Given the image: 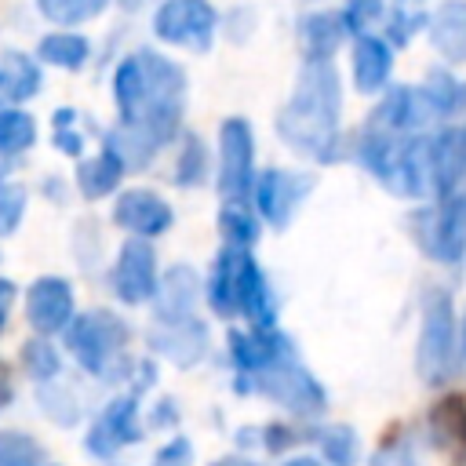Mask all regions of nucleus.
Wrapping results in <instances>:
<instances>
[{
  "mask_svg": "<svg viewBox=\"0 0 466 466\" xmlns=\"http://www.w3.org/2000/svg\"><path fill=\"white\" fill-rule=\"evenodd\" d=\"M430 433L437 448H444L455 459H466V397L462 393H444L430 408Z\"/></svg>",
  "mask_w": 466,
  "mask_h": 466,
  "instance_id": "4be33fe9",
  "label": "nucleus"
},
{
  "mask_svg": "<svg viewBox=\"0 0 466 466\" xmlns=\"http://www.w3.org/2000/svg\"><path fill=\"white\" fill-rule=\"evenodd\" d=\"M306 444L320 451L324 462L331 466H357L360 459V437L346 422H313L306 426Z\"/></svg>",
  "mask_w": 466,
  "mask_h": 466,
  "instance_id": "b1692460",
  "label": "nucleus"
},
{
  "mask_svg": "<svg viewBox=\"0 0 466 466\" xmlns=\"http://www.w3.org/2000/svg\"><path fill=\"white\" fill-rule=\"evenodd\" d=\"M25 317L33 324V331L40 335H55L66 331L73 320V288L62 277H40L33 280L29 295H25Z\"/></svg>",
  "mask_w": 466,
  "mask_h": 466,
  "instance_id": "9b49d317",
  "label": "nucleus"
},
{
  "mask_svg": "<svg viewBox=\"0 0 466 466\" xmlns=\"http://www.w3.org/2000/svg\"><path fill=\"white\" fill-rule=\"evenodd\" d=\"M36 55L47 66H58V69H80L87 62V55H91V44L80 33H47L40 40Z\"/></svg>",
  "mask_w": 466,
  "mask_h": 466,
  "instance_id": "c85d7f7f",
  "label": "nucleus"
},
{
  "mask_svg": "<svg viewBox=\"0 0 466 466\" xmlns=\"http://www.w3.org/2000/svg\"><path fill=\"white\" fill-rule=\"evenodd\" d=\"M22 364H25V371H29L36 382H51V379L62 371L58 350H55L47 339H29V342L22 346Z\"/></svg>",
  "mask_w": 466,
  "mask_h": 466,
  "instance_id": "72a5a7b5",
  "label": "nucleus"
},
{
  "mask_svg": "<svg viewBox=\"0 0 466 466\" xmlns=\"http://www.w3.org/2000/svg\"><path fill=\"white\" fill-rule=\"evenodd\" d=\"M0 466H44V448L22 430H0Z\"/></svg>",
  "mask_w": 466,
  "mask_h": 466,
  "instance_id": "2f4dec72",
  "label": "nucleus"
},
{
  "mask_svg": "<svg viewBox=\"0 0 466 466\" xmlns=\"http://www.w3.org/2000/svg\"><path fill=\"white\" fill-rule=\"evenodd\" d=\"M25 215V186L0 178V237L15 233Z\"/></svg>",
  "mask_w": 466,
  "mask_h": 466,
  "instance_id": "4c0bfd02",
  "label": "nucleus"
},
{
  "mask_svg": "<svg viewBox=\"0 0 466 466\" xmlns=\"http://www.w3.org/2000/svg\"><path fill=\"white\" fill-rule=\"evenodd\" d=\"M142 433L146 430H142V419H138V393H124V397H113L102 408V415L91 422V430L84 437V448L95 459H109L124 444H138Z\"/></svg>",
  "mask_w": 466,
  "mask_h": 466,
  "instance_id": "0eeeda50",
  "label": "nucleus"
},
{
  "mask_svg": "<svg viewBox=\"0 0 466 466\" xmlns=\"http://www.w3.org/2000/svg\"><path fill=\"white\" fill-rule=\"evenodd\" d=\"M146 339H149V346H153L160 357H167V360L178 364V368H193V364L208 353V328H204V320H197V317L160 320Z\"/></svg>",
  "mask_w": 466,
  "mask_h": 466,
  "instance_id": "4468645a",
  "label": "nucleus"
},
{
  "mask_svg": "<svg viewBox=\"0 0 466 466\" xmlns=\"http://www.w3.org/2000/svg\"><path fill=\"white\" fill-rule=\"evenodd\" d=\"M211 466H258V462H251L248 455H222V459H215Z\"/></svg>",
  "mask_w": 466,
  "mask_h": 466,
  "instance_id": "de8ad7c7",
  "label": "nucleus"
},
{
  "mask_svg": "<svg viewBox=\"0 0 466 466\" xmlns=\"http://www.w3.org/2000/svg\"><path fill=\"white\" fill-rule=\"evenodd\" d=\"M459 350H462V357H466V317H462V335H459Z\"/></svg>",
  "mask_w": 466,
  "mask_h": 466,
  "instance_id": "09e8293b",
  "label": "nucleus"
},
{
  "mask_svg": "<svg viewBox=\"0 0 466 466\" xmlns=\"http://www.w3.org/2000/svg\"><path fill=\"white\" fill-rule=\"evenodd\" d=\"M459 357V331H455V306L448 291H430L422 302V324H419V346H415V368L426 386H441L455 371Z\"/></svg>",
  "mask_w": 466,
  "mask_h": 466,
  "instance_id": "f03ea898",
  "label": "nucleus"
},
{
  "mask_svg": "<svg viewBox=\"0 0 466 466\" xmlns=\"http://www.w3.org/2000/svg\"><path fill=\"white\" fill-rule=\"evenodd\" d=\"M178 422V408H175V400H160L157 408H153V426H175Z\"/></svg>",
  "mask_w": 466,
  "mask_h": 466,
  "instance_id": "c03bdc74",
  "label": "nucleus"
},
{
  "mask_svg": "<svg viewBox=\"0 0 466 466\" xmlns=\"http://www.w3.org/2000/svg\"><path fill=\"white\" fill-rule=\"evenodd\" d=\"M204 175H208V149L197 135H186L178 160H175V182L178 186H200Z\"/></svg>",
  "mask_w": 466,
  "mask_h": 466,
  "instance_id": "473e14b6",
  "label": "nucleus"
},
{
  "mask_svg": "<svg viewBox=\"0 0 466 466\" xmlns=\"http://www.w3.org/2000/svg\"><path fill=\"white\" fill-rule=\"evenodd\" d=\"M218 29V11L208 0H164L153 15V33L164 44L208 51Z\"/></svg>",
  "mask_w": 466,
  "mask_h": 466,
  "instance_id": "423d86ee",
  "label": "nucleus"
},
{
  "mask_svg": "<svg viewBox=\"0 0 466 466\" xmlns=\"http://www.w3.org/2000/svg\"><path fill=\"white\" fill-rule=\"evenodd\" d=\"M393 73V47L382 40V36H357L353 40V87L360 95H375L386 87Z\"/></svg>",
  "mask_w": 466,
  "mask_h": 466,
  "instance_id": "a211bd4d",
  "label": "nucleus"
},
{
  "mask_svg": "<svg viewBox=\"0 0 466 466\" xmlns=\"http://www.w3.org/2000/svg\"><path fill=\"white\" fill-rule=\"evenodd\" d=\"M240 251H244V248L226 244V248L215 255L211 273H208V280H204L208 306H211L218 317H233V313H237V266H240Z\"/></svg>",
  "mask_w": 466,
  "mask_h": 466,
  "instance_id": "5701e85b",
  "label": "nucleus"
},
{
  "mask_svg": "<svg viewBox=\"0 0 466 466\" xmlns=\"http://www.w3.org/2000/svg\"><path fill=\"white\" fill-rule=\"evenodd\" d=\"M255 189V135L244 116H226L218 127V193L222 204H244Z\"/></svg>",
  "mask_w": 466,
  "mask_h": 466,
  "instance_id": "39448f33",
  "label": "nucleus"
},
{
  "mask_svg": "<svg viewBox=\"0 0 466 466\" xmlns=\"http://www.w3.org/2000/svg\"><path fill=\"white\" fill-rule=\"evenodd\" d=\"M258 433L269 455H288L295 444H306V426H295V422H266L258 426Z\"/></svg>",
  "mask_w": 466,
  "mask_h": 466,
  "instance_id": "e433bc0d",
  "label": "nucleus"
},
{
  "mask_svg": "<svg viewBox=\"0 0 466 466\" xmlns=\"http://www.w3.org/2000/svg\"><path fill=\"white\" fill-rule=\"evenodd\" d=\"M237 390H255V393L269 397L273 404L288 408V411L299 415V419H313V415H320L324 404H328L324 386L295 360V353H291V357H280V360H273V364H266V368L255 371V375H240V379H237Z\"/></svg>",
  "mask_w": 466,
  "mask_h": 466,
  "instance_id": "7ed1b4c3",
  "label": "nucleus"
},
{
  "mask_svg": "<svg viewBox=\"0 0 466 466\" xmlns=\"http://www.w3.org/2000/svg\"><path fill=\"white\" fill-rule=\"evenodd\" d=\"M36 142V124L22 109H0V153H25Z\"/></svg>",
  "mask_w": 466,
  "mask_h": 466,
  "instance_id": "c756f323",
  "label": "nucleus"
},
{
  "mask_svg": "<svg viewBox=\"0 0 466 466\" xmlns=\"http://www.w3.org/2000/svg\"><path fill=\"white\" fill-rule=\"evenodd\" d=\"M237 313L251 324V328H273L277 320V306L269 295V280L262 273V266L251 258V251H240V266H237Z\"/></svg>",
  "mask_w": 466,
  "mask_h": 466,
  "instance_id": "f3484780",
  "label": "nucleus"
},
{
  "mask_svg": "<svg viewBox=\"0 0 466 466\" xmlns=\"http://www.w3.org/2000/svg\"><path fill=\"white\" fill-rule=\"evenodd\" d=\"M157 251L149 248L146 237H127L120 255H116V266H113V291L120 302L127 306H142L157 295Z\"/></svg>",
  "mask_w": 466,
  "mask_h": 466,
  "instance_id": "6e6552de",
  "label": "nucleus"
},
{
  "mask_svg": "<svg viewBox=\"0 0 466 466\" xmlns=\"http://www.w3.org/2000/svg\"><path fill=\"white\" fill-rule=\"evenodd\" d=\"M419 22H422L419 15H404V11H397V15L390 18V40H386V44H397V47L411 44V36H415V25H419Z\"/></svg>",
  "mask_w": 466,
  "mask_h": 466,
  "instance_id": "37998d69",
  "label": "nucleus"
},
{
  "mask_svg": "<svg viewBox=\"0 0 466 466\" xmlns=\"http://www.w3.org/2000/svg\"><path fill=\"white\" fill-rule=\"evenodd\" d=\"M430 40L451 66L466 62V0H444L430 15Z\"/></svg>",
  "mask_w": 466,
  "mask_h": 466,
  "instance_id": "aec40b11",
  "label": "nucleus"
},
{
  "mask_svg": "<svg viewBox=\"0 0 466 466\" xmlns=\"http://www.w3.org/2000/svg\"><path fill=\"white\" fill-rule=\"evenodd\" d=\"M379 18H382V0H350L342 7L346 33H353V36H364L368 29H375Z\"/></svg>",
  "mask_w": 466,
  "mask_h": 466,
  "instance_id": "58836bf2",
  "label": "nucleus"
},
{
  "mask_svg": "<svg viewBox=\"0 0 466 466\" xmlns=\"http://www.w3.org/2000/svg\"><path fill=\"white\" fill-rule=\"evenodd\" d=\"M218 226H222L226 240H229L233 248H251V244L258 240V222H255L240 204H222Z\"/></svg>",
  "mask_w": 466,
  "mask_h": 466,
  "instance_id": "f704fd0d",
  "label": "nucleus"
},
{
  "mask_svg": "<svg viewBox=\"0 0 466 466\" xmlns=\"http://www.w3.org/2000/svg\"><path fill=\"white\" fill-rule=\"evenodd\" d=\"M120 4H124V7H127V11H131V7H138V4H142V0H120Z\"/></svg>",
  "mask_w": 466,
  "mask_h": 466,
  "instance_id": "8fccbe9b",
  "label": "nucleus"
},
{
  "mask_svg": "<svg viewBox=\"0 0 466 466\" xmlns=\"http://www.w3.org/2000/svg\"><path fill=\"white\" fill-rule=\"evenodd\" d=\"M113 222L120 229H127L131 237H146L149 240V237L167 233L175 215H171V204L160 193H153V189H127L113 204Z\"/></svg>",
  "mask_w": 466,
  "mask_h": 466,
  "instance_id": "9d476101",
  "label": "nucleus"
},
{
  "mask_svg": "<svg viewBox=\"0 0 466 466\" xmlns=\"http://www.w3.org/2000/svg\"><path fill=\"white\" fill-rule=\"evenodd\" d=\"M342 84L331 62H306L288 102L277 113L280 138L313 160H335Z\"/></svg>",
  "mask_w": 466,
  "mask_h": 466,
  "instance_id": "f257e3e1",
  "label": "nucleus"
},
{
  "mask_svg": "<svg viewBox=\"0 0 466 466\" xmlns=\"http://www.w3.org/2000/svg\"><path fill=\"white\" fill-rule=\"evenodd\" d=\"M36 87H40V66L29 55L11 51L0 58V98L25 102L36 95Z\"/></svg>",
  "mask_w": 466,
  "mask_h": 466,
  "instance_id": "a878e982",
  "label": "nucleus"
},
{
  "mask_svg": "<svg viewBox=\"0 0 466 466\" xmlns=\"http://www.w3.org/2000/svg\"><path fill=\"white\" fill-rule=\"evenodd\" d=\"M313 189V175H306V171H280V167H269V171H262L258 178H255V208H258V215L269 222V226H277V229H284L288 222H291V215H295V208L306 200V193Z\"/></svg>",
  "mask_w": 466,
  "mask_h": 466,
  "instance_id": "1a4fd4ad",
  "label": "nucleus"
},
{
  "mask_svg": "<svg viewBox=\"0 0 466 466\" xmlns=\"http://www.w3.org/2000/svg\"><path fill=\"white\" fill-rule=\"evenodd\" d=\"M40 404H44L47 415H51L55 422H62V426H69V422L76 419V400H73L66 390H58V393H55V390H44V393H40Z\"/></svg>",
  "mask_w": 466,
  "mask_h": 466,
  "instance_id": "ea45409f",
  "label": "nucleus"
},
{
  "mask_svg": "<svg viewBox=\"0 0 466 466\" xmlns=\"http://www.w3.org/2000/svg\"><path fill=\"white\" fill-rule=\"evenodd\" d=\"M120 178H124V160L106 146L98 157H91V160H84L80 167H76V186H80V193L87 197V200H98V197H109L116 186H120Z\"/></svg>",
  "mask_w": 466,
  "mask_h": 466,
  "instance_id": "393cba45",
  "label": "nucleus"
},
{
  "mask_svg": "<svg viewBox=\"0 0 466 466\" xmlns=\"http://www.w3.org/2000/svg\"><path fill=\"white\" fill-rule=\"evenodd\" d=\"M466 182V127L451 124L430 138V193L451 197Z\"/></svg>",
  "mask_w": 466,
  "mask_h": 466,
  "instance_id": "ddd939ff",
  "label": "nucleus"
},
{
  "mask_svg": "<svg viewBox=\"0 0 466 466\" xmlns=\"http://www.w3.org/2000/svg\"><path fill=\"white\" fill-rule=\"evenodd\" d=\"M200 299V277L193 266H171L157 284V320H182L193 317V306Z\"/></svg>",
  "mask_w": 466,
  "mask_h": 466,
  "instance_id": "6ab92c4d",
  "label": "nucleus"
},
{
  "mask_svg": "<svg viewBox=\"0 0 466 466\" xmlns=\"http://www.w3.org/2000/svg\"><path fill=\"white\" fill-rule=\"evenodd\" d=\"M229 346V360L240 375H255L266 364L291 357V342L277 331V328H251V331H229L226 335Z\"/></svg>",
  "mask_w": 466,
  "mask_h": 466,
  "instance_id": "dca6fc26",
  "label": "nucleus"
},
{
  "mask_svg": "<svg viewBox=\"0 0 466 466\" xmlns=\"http://www.w3.org/2000/svg\"><path fill=\"white\" fill-rule=\"evenodd\" d=\"M346 40V22L335 11H313L299 22V47L306 62H331Z\"/></svg>",
  "mask_w": 466,
  "mask_h": 466,
  "instance_id": "412c9836",
  "label": "nucleus"
},
{
  "mask_svg": "<svg viewBox=\"0 0 466 466\" xmlns=\"http://www.w3.org/2000/svg\"><path fill=\"white\" fill-rule=\"evenodd\" d=\"M11 306H15V284H11V280H0V331H4V324H7Z\"/></svg>",
  "mask_w": 466,
  "mask_h": 466,
  "instance_id": "a18cd8bd",
  "label": "nucleus"
},
{
  "mask_svg": "<svg viewBox=\"0 0 466 466\" xmlns=\"http://www.w3.org/2000/svg\"><path fill=\"white\" fill-rule=\"evenodd\" d=\"M419 91H422V98H426L433 116L437 113L441 116H459L466 109V84L459 76H451L448 69H433Z\"/></svg>",
  "mask_w": 466,
  "mask_h": 466,
  "instance_id": "bb28decb",
  "label": "nucleus"
},
{
  "mask_svg": "<svg viewBox=\"0 0 466 466\" xmlns=\"http://www.w3.org/2000/svg\"><path fill=\"white\" fill-rule=\"evenodd\" d=\"M426 116H433V113H430V106H426L419 87H393L371 109L368 127L382 131V135H415L426 124Z\"/></svg>",
  "mask_w": 466,
  "mask_h": 466,
  "instance_id": "2eb2a0df",
  "label": "nucleus"
},
{
  "mask_svg": "<svg viewBox=\"0 0 466 466\" xmlns=\"http://www.w3.org/2000/svg\"><path fill=\"white\" fill-rule=\"evenodd\" d=\"M426 251L444 266L462 262L466 255V193L462 189L451 197H441V208L430 215Z\"/></svg>",
  "mask_w": 466,
  "mask_h": 466,
  "instance_id": "f8f14e48",
  "label": "nucleus"
},
{
  "mask_svg": "<svg viewBox=\"0 0 466 466\" xmlns=\"http://www.w3.org/2000/svg\"><path fill=\"white\" fill-rule=\"evenodd\" d=\"M280 466H331V462H324V459H317V455H291V459H284Z\"/></svg>",
  "mask_w": 466,
  "mask_h": 466,
  "instance_id": "49530a36",
  "label": "nucleus"
},
{
  "mask_svg": "<svg viewBox=\"0 0 466 466\" xmlns=\"http://www.w3.org/2000/svg\"><path fill=\"white\" fill-rule=\"evenodd\" d=\"M73 116H76L73 109H58V113H55V146H58L62 153H69V157H76L80 146H84V138H80L76 131H69Z\"/></svg>",
  "mask_w": 466,
  "mask_h": 466,
  "instance_id": "a19ab883",
  "label": "nucleus"
},
{
  "mask_svg": "<svg viewBox=\"0 0 466 466\" xmlns=\"http://www.w3.org/2000/svg\"><path fill=\"white\" fill-rule=\"evenodd\" d=\"M142 91H146V76H142V62L138 55L124 58L113 73V98H116V109H120V124H131L142 109Z\"/></svg>",
  "mask_w": 466,
  "mask_h": 466,
  "instance_id": "cd10ccee",
  "label": "nucleus"
},
{
  "mask_svg": "<svg viewBox=\"0 0 466 466\" xmlns=\"http://www.w3.org/2000/svg\"><path fill=\"white\" fill-rule=\"evenodd\" d=\"M66 346L76 357V364L91 375H109L127 346V324L109 309H91L69 320Z\"/></svg>",
  "mask_w": 466,
  "mask_h": 466,
  "instance_id": "20e7f679",
  "label": "nucleus"
},
{
  "mask_svg": "<svg viewBox=\"0 0 466 466\" xmlns=\"http://www.w3.org/2000/svg\"><path fill=\"white\" fill-rule=\"evenodd\" d=\"M149 466H193V444L186 437H175L153 455Z\"/></svg>",
  "mask_w": 466,
  "mask_h": 466,
  "instance_id": "79ce46f5",
  "label": "nucleus"
},
{
  "mask_svg": "<svg viewBox=\"0 0 466 466\" xmlns=\"http://www.w3.org/2000/svg\"><path fill=\"white\" fill-rule=\"evenodd\" d=\"M368 466H415V448H411V433L408 430H390L386 441L371 451Z\"/></svg>",
  "mask_w": 466,
  "mask_h": 466,
  "instance_id": "c9c22d12",
  "label": "nucleus"
},
{
  "mask_svg": "<svg viewBox=\"0 0 466 466\" xmlns=\"http://www.w3.org/2000/svg\"><path fill=\"white\" fill-rule=\"evenodd\" d=\"M106 4L109 0H36L40 15L47 22H55V25H80V22L95 18V15H102Z\"/></svg>",
  "mask_w": 466,
  "mask_h": 466,
  "instance_id": "7c9ffc66",
  "label": "nucleus"
}]
</instances>
